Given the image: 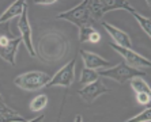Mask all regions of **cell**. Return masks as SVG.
I'll use <instances>...</instances> for the list:
<instances>
[{
    "instance_id": "6da1fadb",
    "label": "cell",
    "mask_w": 151,
    "mask_h": 122,
    "mask_svg": "<svg viewBox=\"0 0 151 122\" xmlns=\"http://www.w3.org/2000/svg\"><path fill=\"white\" fill-rule=\"evenodd\" d=\"M21 37H14L10 30V22L0 23V57L11 65L17 64V53L21 45Z\"/></svg>"
},
{
    "instance_id": "7a4b0ae2",
    "label": "cell",
    "mask_w": 151,
    "mask_h": 122,
    "mask_svg": "<svg viewBox=\"0 0 151 122\" xmlns=\"http://www.w3.org/2000/svg\"><path fill=\"white\" fill-rule=\"evenodd\" d=\"M98 75L104 77H109V79H112V80L117 81L120 84H124L125 81L132 80L135 77H146L147 76V72L143 69L132 68V66L127 65L124 61H121L117 65H113L110 68L98 71Z\"/></svg>"
},
{
    "instance_id": "3957f363",
    "label": "cell",
    "mask_w": 151,
    "mask_h": 122,
    "mask_svg": "<svg viewBox=\"0 0 151 122\" xmlns=\"http://www.w3.org/2000/svg\"><path fill=\"white\" fill-rule=\"evenodd\" d=\"M57 19H64L67 22H71L72 24L78 26L79 29L82 27H94L95 21L93 19L91 12L88 10L87 0H83L79 6L71 8V10L61 12V14L56 15Z\"/></svg>"
},
{
    "instance_id": "277c9868",
    "label": "cell",
    "mask_w": 151,
    "mask_h": 122,
    "mask_svg": "<svg viewBox=\"0 0 151 122\" xmlns=\"http://www.w3.org/2000/svg\"><path fill=\"white\" fill-rule=\"evenodd\" d=\"M87 6L94 21L102 19L108 11L127 10L129 12L135 11V8L127 0H87Z\"/></svg>"
},
{
    "instance_id": "5b68a950",
    "label": "cell",
    "mask_w": 151,
    "mask_h": 122,
    "mask_svg": "<svg viewBox=\"0 0 151 122\" xmlns=\"http://www.w3.org/2000/svg\"><path fill=\"white\" fill-rule=\"evenodd\" d=\"M50 81V76L41 71H30V72L22 73L14 79V84L18 88L25 91H37L44 88Z\"/></svg>"
},
{
    "instance_id": "8992f818",
    "label": "cell",
    "mask_w": 151,
    "mask_h": 122,
    "mask_svg": "<svg viewBox=\"0 0 151 122\" xmlns=\"http://www.w3.org/2000/svg\"><path fill=\"white\" fill-rule=\"evenodd\" d=\"M112 46L113 50H116L120 56L124 59V63L127 65L132 66V68H136V69H147L151 66V61L147 59V57L142 56L139 53H136L132 49H127V48H121V46L114 45L113 42L109 44Z\"/></svg>"
},
{
    "instance_id": "52a82bcc",
    "label": "cell",
    "mask_w": 151,
    "mask_h": 122,
    "mask_svg": "<svg viewBox=\"0 0 151 122\" xmlns=\"http://www.w3.org/2000/svg\"><path fill=\"white\" fill-rule=\"evenodd\" d=\"M75 65H76V57H74L70 63L61 66L56 75L50 77V81L48 83L46 87H55V86H60V87L65 88L71 87V84L75 81Z\"/></svg>"
},
{
    "instance_id": "ba28073f",
    "label": "cell",
    "mask_w": 151,
    "mask_h": 122,
    "mask_svg": "<svg viewBox=\"0 0 151 122\" xmlns=\"http://www.w3.org/2000/svg\"><path fill=\"white\" fill-rule=\"evenodd\" d=\"M18 29H19V31H21L22 42L25 44L29 54H30L32 57H37V53H35L34 46H33V34H32V27H30V22H29L27 7L23 10L22 15L19 16V21H18Z\"/></svg>"
},
{
    "instance_id": "9c48e42d",
    "label": "cell",
    "mask_w": 151,
    "mask_h": 122,
    "mask_svg": "<svg viewBox=\"0 0 151 122\" xmlns=\"http://www.w3.org/2000/svg\"><path fill=\"white\" fill-rule=\"evenodd\" d=\"M106 92H109V90H108V87H106L105 84L102 83L101 79H98L94 83L86 84L81 90H78V95L82 98V101L88 103V105L93 103L98 96L106 94Z\"/></svg>"
},
{
    "instance_id": "30bf717a",
    "label": "cell",
    "mask_w": 151,
    "mask_h": 122,
    "mask_svg": "<svg viewBox=\"0 0 151 122\" xmlns=\"http://www.w3.org/2000/svg\"><path fill=\"white\" fill-rule=\"evenodd\" d=\"M81 57L83 60L84 63V68H88V69H93V71H102V69H106V68H110L112 63L108 61L104 57L98 56V54H95L93 52H87V50H83L82 49L81 52Z\"/></svg>"
},
{
    "instance_id": "8fae6325",
    "label": "cell",
    "mask_w": 151,
    "mask_h": 122,
    "mask_svg": "<svg viewBox=\"0 0 151 122\" xmlns=\"http://www.w3.org/2000/svg\"><path fill=\"white\" fill-rule=\"evenodd\" d=\"M101 26L105 29V31L110 35V38L113 39V44H114V45L121 46V48H127V49L132 48V41H131V37L127 34L125 31H123V30H120V29L114 27L113 24L108 23V22H102Z\"/></svg>"
},
{
    "instance_id": "7c38bea8",
    "label": "cell",
    "mask_w": 151,
    "mask_h": 122,
    "mask_svg": "<svg viewBox=\"0 0 151 122\" xmlns=\"http://www.w3.org/2000/svg\"><path fill=\"white\" fill-rule=\"evenodd\" d=\"M26 7H27V3H26L25 0H17V1H14L3 14L0 15V23H6V22H10L14 18L21 16Z\"/></svg>"
},
{
    "instance_id": "4fadbf2b",
    "label": "cell",
    "mask_w": 151,
    "mask_h": 122,
    "mask_svg": "<svg viewBox=\"0 0 151 122\" xmlns=\"http://www.w3.org/2000/svg\"><path fill=\"white\" fill-rule=\"evenodd\" d=\"M0 115H3V117L8 118L11 122H25V121H27V119L23 118L17 110L8 107L3 101H0Z\"/></svg>"
},
{
    "instance_id": "5bb4252c",
    "label": "cell",
    "mask_w": 151,
    "mask_h": 122,
    "mask_svg": "<svg viewBox=\"0 0 151 122\" xmlns=\"http://www.w3.org/2000/svg\"><path fill=\"white\" fill-rule=\"evenodd\" d=\"M46 105H48V96L45 94H40L35 98H33L29 107L33 113H40L46 107Z\"/></svg>"
},
{
    "instance_id": "9a60e30c",
    "label": "cell",
    "mask_w": 151,
    "mask_h": 122,
    "mask_svg": "<svg viewBox=\"0 0 151 122\" xmlns=\"http://www.w3.org/2000/svg\"><path fill=\"white\" fill-rule=\"evenodd\" d=\"M99 79V75L97 71H93V69H88V68H83L81 72V77H79V83L86 86V84H90V83H94Z\"/></svg>"
},
{
    "instance_id": "2e32d148",
    "label": "cell",
    "mask_w": 151,
    "mask_h": 122,
    "mask_svg": "<svg viewBox=\"0 0 151 122\" xmlns=\"http://www.w3.org/2000/svg\"><path fill=\"white\" fill-rule=\"evenodd\" d=\"M131 81V88L134 90L135 94H139V92H147V94H151L150 91V86L143 77H135Z\"/></svg>"
},
{
    "instance_id": "e0dca14e",
    "label": "cell",
    "mask_w": 151,
    "mask_h": 122,
    "mask_svg": "<svg viewBox=\"0 0 151 122\" xmlns=\"http://www.w3.org/2000/svg\"><path fill=\"white\" fill-rule=\"evenodd\" d=\"M131 14H132V16L136 19V22L139 23L142 30H144V33H146L148 37H151V21H150V18H146V16H143V15H140L136 10H135L134 12H131Z\"/></svg>"
},
{
    "instance_id": "ac0fdd59",
    "label": "cell",
    "mask_w": 151,
    "mask_h": 122,
    "mask_svg": "<svg viewBox=\"0 0 151 122\" xmlns=\"http://www.w3.org/2000/svg\"><path fill=\"white\" fill-rule=\"evenodd\" d=\"M124 122H151V108L150 106H147L146 110H143L142 113H139L137 115H135L134 118H129Z\"/></svg>"
},
{
    "instance_id": "d6986e66",
    "label": "cell",
    "mask_w": 151,
    "mask_h": 122,
    "mask_svg": "<svg viewBox=\"0 0 151 122\" xmlns=\"http://www.w3.org/2000/svg\"><path fill=\"white\" fill-rule=\"evenodd\" d=\"M97 31L95 27H82L79 29V41L81 42H88L90 37Z\"/></svg>"
},
{
    "instance_id": "ffe728a7",
    "label": "cell",
    "mask_w": 151,
    "mask_h": 122,
    "mask_svg": "<svg viewBox=\"0 0 151 122\" xmlns=\"http://www.w3.org/2000/svg\"><path fill=\"white\" fill-rule=\"evenodd\" d=\"M136 95V101L139 105H146L150 106V101H151V94H147V92H139Z\"/></svg>"
},
{
    "instance_id": "44dd1931",
    "label": "cell",
    "mask_w": 151,
    "mask_h": 122,
    "mask_svg": "<svg viewBox=\"0 0 151 122\" xmlns=\"http://www.w3.org/2000/svg\"><path fill=\"white\" fill-rule=\"evenodd\" d=\"M99 39H101V35H99L98 31H95L94 34L90 37V41L88 42H91V44H97V42H99Z\"/></svg>"
},
{
    "instance_id": "7402d4cb",
    "label": "cell",
    "mask_w": 151,
    "mask_h": 122,
    "mask_svg": "<svg viewBox=\"0 0 151 122\" xmlns=\"http://www.w3.org/2000/svg\"><path fill=\"white\" fill-rule=\"evenodd\" d=\"M33 3H35V4H53V3H57V0H35Z\"/></svg>"
},
{
    "instance_id": "603a6c76",
    "label": "cell",
    "mask_w": 151,
    "mask_h": 122,
    "mask_svg": "<svg viewBox=\"0 0 151 122\" xmlns=\"http://www.w3.org/2000/svg\"><path fill=\"white\" fill-rule=\"evenodd\" d=\"M45 119V115H38V117H35V118L30 119V121H25V122H44Z\"/></svg>"
},
{
    "instance_id": "cb8c5ba5",
    "label": "cell",
    "mask_w": 151,
    "mask_h": 122,
    "mask_svg": "<svg viewBox=\"0 0 151 122\" xmlns=\"http://www.w3.org/2000/svg\"><path fill=\"white\" fill-rule=\"evenodd\" d=\"M74 122H83V117H82L81 114H78L76 117H75V121Z\"/></svg>"
},
{
    "instance_id": "d4e9b609",
    "label": "cell",
    "mask_w": 151,
    "mask_h": 122,
    "mask_svg": "<svg viewBox=\"0 0 151 122\" xmlns=\"http://www.w3.org/2000/svg\"><path fill=\"white\" fill-rule=\"evenodd\" d=\"M0 101H3V96H1V94H0Z\"/></svg>"
}]
</instances>
